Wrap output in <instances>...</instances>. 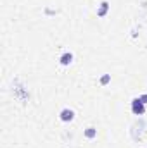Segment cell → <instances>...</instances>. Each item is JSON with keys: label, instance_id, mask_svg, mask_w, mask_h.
Segmentation results:
<instances>
[{"label": "cell", "instance_id": "cell-1", "mask_svg": "<svg viewBox=\"0 0 147 148\" xmlns=\"http://www.w3.org/2000/svg\"><path fill=\"white\" fill-rule=\"evenodd\" d=\"M132 112H133L135 115H142V114L146 112V103H142L140 98H135V100L132 102Z\"/></svg>", "mask_w": 147, "mask_h": 148}, {"label": "cell", "instance_id": "cell-2", "mask_svg": "<svg viewBox=\"0 0 147 148\" xmlns=\"http://www.w3.org/2000/svg\"><path fill=\"white\" fill-rule=\"evenodd\" d=\"M59 117H61L62 122H71L74 119V112L71 110V109H62L61 114H59Z\"/></svg>", "mask_w": 147, "mask_h": 148}, {"label": "cell", "instance_id": "cell-3", "mask_svg": "<svg viewBox=\"0 0 147 148\" xmlns=\"http://www.w3.org/2000/svg\"><path fill=\"white\" fill-rule=\"evenodd\" d=\"M59 62H61L62 66H69V64L73 62V53H69V52L62 53V55L59 57Z\"/></svg>", "mask_w": 147, "mask_h": 148}, {"label": "cell", "instance_id": "cell-4", "mask_svg": "<svg viewBox=\"0 0 147 148\" xmlns=\"http://www.w3.org/2000/svg\"><path fill=\"white\" fill-rule=\"evenodd\" d=\"M107 10H109V3H107V2H102L101 7H99V10H97V16H99V17H104V16L107 14Z\"/></svg>", "mask_w": 147, "mask_h": 148}, {"label": "cell", "instance_id": "cell-5", "mask_svg": "<svg viewBox=\"0 0 147 148\" xmlns=\"http://www.w3.org/2000/svg\"><path fill=\"white\" fill-rule=\"evenodd\" d=\"M85 136H87L88 140L95 138V136H97V129H95V127H87V129H85Z\"/></svg>", "mask_w": 147, "mask_h": 148}, {"label": "cell", "instance_id": "cell-6", "mask_svg": "<svg viewBox=\"0 0 147 148\" xmlns=\"http://www.w3.org/2000/svg\"><path fill=\"white\" fill-rule=\"evenodd\" d=\"M109 81H111V76H109V74H106V76H102V77H101V84H107Z\"/></svg>", "mask_w": 147, "mask_h": 148}, {"label": "cell", "instance_id": "cell-7", "mask_svg": "<svg viewBox=\"0 0 147 148\" xmlns=\"http://www.w3.org/2000/svg\"><path fill=\"white\" fill-rule=\"evenodd\" d=\"M140 102H142V103H147V93H146V95H142V97H140Z\"/></svg>", "mask_w": 147, "mask_h": 148}]
</instances>
